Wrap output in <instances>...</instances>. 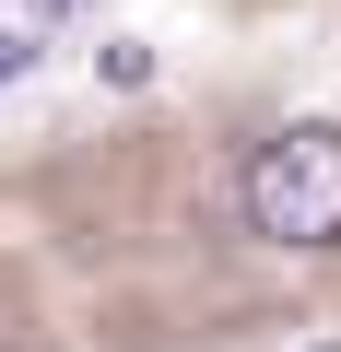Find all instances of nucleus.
Returning a JSON list of instances; mask_svg holds the SVG:
<instances>
[{
	"label": "nucleus",
	"instance_id": "f257e3e1",
	"mask_svg": "<svg viewBox=\"0 0 341 352\" xmlns=\"http://www.w3.org/2000/svg\"><path fill=\"white\" fill-rule=\"evenodd\" d=\"M247 223L271 247H341V129L306 118L247 164Z\"/></svg>",
	"mask_w": 341,
	"mask_h": 352
},
{
	"label": "nucleus",
	"instance_id": "f03ea898",
	"mask_svg": "<svg viewBox=\"0 0 341 352\" xmlns=\"http://www.w3.org/2000/svg\"><path fill=\"white\" fill-rule=\"evenodd\" d=\"M24 71H36V36H24V24H0V82H24Z\"/></svg>",
	"mask_w": 341,
	"mask_h": 352
},
{
	"label": "nucleus",
	"instance_id": "7ed1b4c3",
	"mask_svg": "<svg viewBox=\"0 0 341 352\" xmlns=\"http://www.w3.org/2000/svg\"><path fill=\"white\" fill-rule=\"evenodd\" d=\"M36 12H83V0H36Z\"/></svg>",
	"mask_w": 341,
	"mask_h": 352
}]
</instances>
